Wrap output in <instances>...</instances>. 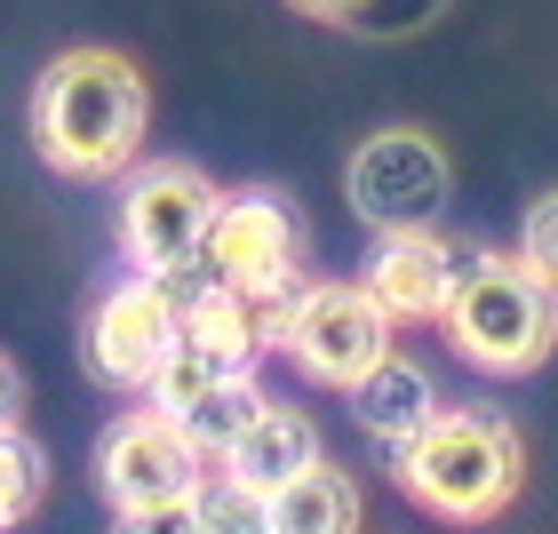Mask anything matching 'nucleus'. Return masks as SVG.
Here are the masks:
<instances>
[{"mask_svg":"<svg viewBox=\"0 0 558 534\" xmlns=\"http://www.w3.org/2000/svg\"><path fill=\"white\" fill-rule=\"evenodd\" d=\"M144 129H151V88L136 57H120V48L48 57L33 88V144L57 175H81V184L129 175L144 160Z\"/></svg>","mask_w":558,"mask_h":534,"instance_id":"1","label":"nucleus"},{"mask_svg":"<svg viewBox=\"0 0 558 534\" xmlns=\"http://www.w3.org/2000/svg\"><path fill=\"white\" fill-rule=\"evenodd\" d=\"M399 487L415 511L447 519V526H487L495 511H511L526 487V439L502 406H439V423L415 447L391 454Z\"/></svg>","mask_w":558,"mask_h":534,"instance_id":"2","label":"nucleus"},{"mask_svg":"<svg viewBox=\"0 0 558 534\" xmlns=\"http://www.w3.org/2000/svg\"><path fill=\"white\" fill-rule=\"evenodd\" d=\"M439 336L478 375H535L558 351V288L519 247H471L439 312Z\"/></svg>","mask_w":558,"mask_h":534,"instance_id":"3","label":"nucleus"},{"mask_svg":"<svg viewBox=\"0 0 558 534\" xmlns=\"http://www.w3.org/2000/svg\"><path fill=\"white\" fill-rule=\"evenodd\" d=\"M343 199L375 240L384 232H439L447 199H454L447 144L430 129H408V120H399V129H375L367 144H351V160H343Z\"/></svg>","mask_w":558,"mask_h":534,"instance_id":"4","label":"nucleus"},{"mask_svg":"<svg viewBox=\"0 0 558 534\" xmlns=\"http://www.w3.org/2000/svg\"><path fill=\"white\" fill-rule=\"evenodd\" d=\"M391 336L399 327L375 312V295L360 279H303L295 319H288V336H279V360L319 391H360L367 375L391 360Z\"/></svg>","mask_w":558,"mask_h":534,"instance_id":"5","label":"nucleus"},{"mask_svg":"<svg viewBox=\"0 0 558 534\" xmlns=\"http://www.w3.org/2000/svg\"><path fill=\"white\" fill-rule=\"evenodd\" d=\"M216 184L192 160H136L120 175V247H129L136 271H175L199 264L216 223Z\"/></svg>","mask_w":558,"mask_h":534,"instance_id":"6","label":"nucleus"},{"mask_svg":"<svg viewBox=\"0 0 558 534\" xmlns=\"http://www.w3.org/2000/svg\"><path fill=\"white\" fill-rule=\"evenodd\" d=\"M175 336H184V312L168 303V288H160L151 271H129V279H112V288L96 295L81 351H88V375H96V384L144 399L151 375L168 367Z\"/></svg>","mask_w":558,"mask_h":534,"instance_id":"7","label":"nucleus"},{"mask_svg":"<svg viewBox=\"0 0 558 534\" xmlns=\"http://www.w3.org/2000/svg\"><path fill=\"white\" fill-rule=\"evenodd\" d=\"M199 264H208L223 288H240V295L295 288V279H303V223H295V208H288V192H271V184L223 192Z\"/></svg>","mask_w":558,"mask_h":534,"instance_id":"8","label":"nucleus"},{"mask_svg":"<svg viewBox=\"0 0 558 534\" xmlns=\"http://www.w3.org/2000/svg\"><path fill=\"white\" fill-rule=\"evenodd\" d=\"M208 478L199 447L184 439V423L160 406H129L105 423L96 439V487L112 511H144V502H192V487Z\"/></svg>","mask_w":558,"mask_h":534,"instance_id":"9","label":"nucleus"},{"mask_svg":"<svg viewBox=\"0 0 558 534\" xmlns=\"http://www.w3.org/2000/svg\"><path fill=\"white\" fill-rule=\"evenodd\" d=\"M463 256H471V247H454L447 223H439V232H384L367 247L360 288L375 295V312H384L391 327H439L454 279H463Z\"/></svg>","mask_w":558,"mask_h":534,"instance_id":"10","label":"nucleus"},{"mask_svg":"<svg viewBox=\"0 0 558 534\" xmlns=\"http://www.w3.org/2000/svg\"><path fill=\"white\" fill-rule=\"evenodd\" d=\"M351 399V415H360V430L384 454H399V447H415L430 423H439V406H447V391H439V375H430L423 360H408V351H391L384 367L367 375L360 391H343Z\"/></svg>","mask_w":558,"mask_h":534,"instance_id":"11","label":"nucleus"},{"mask_svg":"<svg viewBox=\"0 0 558 534\" xmlns=\"http://www.w3.org/2000/svg\"><path fill=\"white\" fill-rule=\"evenodd\" d=\"M312 463H327L319 423L303 415V406H288V399H264V415L247 423V439L223 454L216 471H232L240 487H256V495H279V487H295Z\"/></svg>","mask_w":558,"mask_h":534,"instance_id":"12","label":"nucleus"},{"mask_svg":"<svg viewBox=\"0 0 558 534\" xmlns=\"http://www.w3.org/2000/svg\"><path fill=\"white\" fill-rule=\"evenodd\" d=\"M256 375V351H240V343H216V336H199V327H184L168 351V367L151 375V391L144 406H160V415H184L192 399H208L216 384H247Z\"/></svg>","mask_w":558,"mask_h":534,"instance_id":"13","label":"nucleus"},{"mask_svg":"<svg viewBox=\"0 0 558 534\" xmlns=\"http://www.w3.org/2000/svg\"><path fill=\"white\" fill-rule=\"evenodd\" d=\"M360 526H367L360 478L336 463H312L295 487L271 495V534H360Z\"/></svg>","mask_w":558,"mask_h":534,"instance_id":"14","label":"nucleus"},{"mask_svg":"<svg viewBox=\"0 0 558 534\" xmlns=\"http://www.w3.org/2000/svg\"><path fill=\"white\" fill-rule=\"evenodd\" d=\"M256 415H264V384L247 375V384H216L208 399H192L175 423H184V439L199 447V463L216 471L223 454H232V447L247 439V423H256Z\"/></svg>","mask_w":558,"mask_h":534,"instance_id":"15","label":"nucleus"},{"mask_svg":"<svg viewBox=\"0 0 558 534\" xmlns=\"http://www.w3.org/2000/svg\"><path fill=\"white\" fill-rule=\"evenodd\" d=\"M192 519H199V534H271V495L240 487L232 471H208L192 487Z\"/></svg>","mask_w":558,"mask_h":534,"instance_id":"16","label":"nucleus"},{"mask_svg":"<svg viewBox=\"0 0 558 534\" xmlns=\"http://www.w3.org/2000/svg\"><path fill=\"white\" fill-rule=\"evenodd\" d=\"M40 495H48V454L9 423V430H0V534H9L16 519H33Z\"/></svg>","mask_w":558,"mask_h":534,"instance_id":"17","label":"nucleus"},{"mask_svg":"<svg viewBox=\"0 0 558 534\" xmlns=\"http://www.w3.org/2000/svg\"><path fill=\"white\" fill-rule=\"evenodd\" d=\"M295 9L319 16V24H351V33H408L439 0H295Z\"/></svg>","mask_w":558,"mask_h":534,"instance_id":"18","label":"nucleus"},{"mask_svg":"<svg viewBox=\"0 0 558 534\" xmlns=\"http://www.w3.org/2000/svg\"><path fill=\"white\" fill-rule=\"evenodd\" d=\"M519 256L558 288V184L526 199V216H519Z\"/></svg>","mask_w":558,"mask_h":534,"instance_id":"19","label":"nucleus"},{"mask_svg":"<svg viewBox=\"0 0 558 534\" xmlns=\"http://www.w3.org/2000/svg\"><path fill=\"white\" fill-rule=\"evenodd\" d=\"M112 534H199L192 502H144V511H112Z\"/></svg>","mask_w":558,"mask_h":534,"instance_id":"20","label":"nucleus"},{"mask_svg":"<svg viewBox=\"0 0 558 534\" xmlns=\"http://www.w3.org/2000/svg\"><path fill=\"white\" fill-rule=\"evenodd\" d=\"M16 415H24V384H16V367L0 360V430H9Z\"/></svg>","mask_w":558,"mask_h":534,"instance_id":"21","label":"nucleus"}]
</instances>
